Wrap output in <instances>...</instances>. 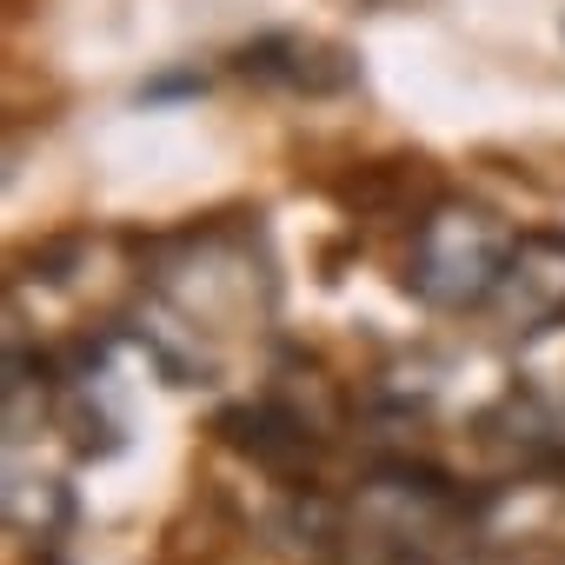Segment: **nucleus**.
Returning <instances> with one entry per match:
<instances>
[{
  "instance_id": "1",
  "label": "nucleus",
  "mask_w": 565,
  "mask_h": 565,
  "mask_svg": "<svg viewBox=\"0 0 565 565\" xmlns=\"http://www.w3.org/2000/svg\"><path fill=\"white\" fill-rule=\"evenodd\" d=\"M505 253H512V233L499 226V213L486 206H433L413 233V259H406V279L426 307H486L499 273H505Z\"/></svg>"
},
{
  "instance_id": "2",
  "label": "nucleus",
  "mask_w": 565,
  "mask_h": 565,
  "mask_svg": "<svg viewBox=\"0 0 565 565\" xmlns=\"http://www.w3.org/2000/svg\"><path fill=\"white\" fill-rule=\"evenodd\" d=\"M153 279H160V294L193 320V333L200 327L233 333V320H253L273 300V279H266V266H253V246L239 233H220V226L186 233Z\"/></svg>"
},
{
  "instance_id": "3",
  "label": "nucleus",
  "mask_w": 565,
  "mask_h": 565,
  "mask_svg": "<svg viewBox=\"0 0 565 565\" xmlns=\"http://www.w3.org/2000/svg\"><path fill=\"white\" fill-rule=\"evenodd\" d=\"M492 307L512 333H539V327L565 320V233H519L512 239Z\"/></svg>"
},
{
  "instance_id": "4",
  "label": "nucleus",
  "mask_w": 565,
  "mask_h": 565,
  "mask_svg": "<svg viewBox=\"0 0 565 565\" xmlns=\"http://www.w3.org/2000/svg\"><path fill=\"white\" fill-rule=\"evenodd\" d=\"M239 67L273 81V87H294V94H333V87L353 81V61L340 47H320V41H300V34H273V41L246 47Z\"/></svg>"
}]
</instances>
